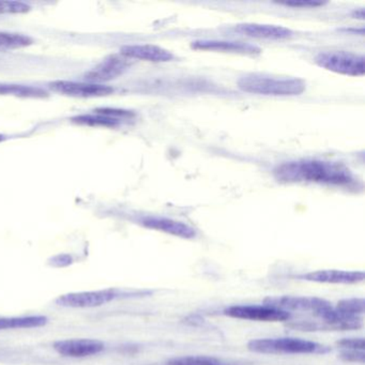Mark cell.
I'll list each match as a JSON object with an SVG mask.
<instances>
[{"mask_svg":"<svg viewBox=\"0 0 365 365\" xmlns=\"http://www.w3.org/2000/svg\"><path fill=\"white\" fill-rule=\"evenodd\" d=\"M336 345L343 350H359L364 351V339L362 337H354V339H344L337 341Z\"/></svg>","mask_w":365,"mask_h":365,"instance_id":"cell-23","label":"cell"},{"mask_svg":"<svg viewBox=\"0 0 365 365\" xmlns=\"http://www.w3.org/2000/svg\"><path fill=\"white\" fill-rule=\"evenodd\" d=\"M237 85L243 93L273 97H294L302 95L307 89V84L301 78L264 74L241 76Z\"/></svg>","mask_w":365,"mask_h":365,"instance_id":"cell-2","label":"cell"},{"mask_svg":"<svg viewBox=\"0 0 365 365\" xmlns=\"http://www.w3.org/2000/svg\"><path fill=\"white\" fill-rule=\"evenodd\" d=\"M34 43L33 39L22 34L0 31V50H18Z\"/></svg>","mask_w":365,"mask_h":365,"instance_id":"cell-18","label":"cell"},{"mask_svg":"<svg viewBox=\"0 0 365 365\" xmlns=\"http://www.w3.org/2000/svg\"><path fill=\"white\" fill-rule=\"evenodd\" d=\"M192 48L211 52L235 53V54H259L260 48L253 44L243 42L219 41V40H200L192 43Z\"/></svg>","mask_w":365,"mask_h":365,"instance_id":"cell-15","label":"cell"},{"mask_svg":"<svg viewBox=\"0 0 365 365\" xmlns=\"http://www.w3.org/2000/svg\"><path fill=\"white\" fill-rule=\"evenodd\" d=\"M54 349L61 356L84 358L100 354L104 349V344L91 339H63L54 344Z\"/></svg>","mask_w":365,"mask_h":365,"instance_id":"cell-10","label":"cell"},{"mask_svg":"<svg viewBox=\"0 0 365 365\" xmlns=\"http://www.w3.org/2000/svg\"><path fill=\"white\" fill-rule=\"evenodd\" d=\"M116 298V294L113 290H99V292H72L63 294L56 300V304L63 307H101Z\"/></svg>","mask_w":365,"mask_h":365,"instance_id":"cell-8","label":"cell"},{"mask_svg":"<svg viewBox=\"0 0 365 365\" xmlns=\"http://www.w3.org/2000/svg\"><path fill=\"white\" fill-rule=\"evenodd\" d=\"M315 63L322 69L347 76H363L365 59L362 55L345 51H327L316 56Z\"/></svg>","mask_w":365,"mask_h":365,"instance_id":"cell-4","label":"cell"},{"mask_svg":"<svg viewBox=\"0 0 365 365\" xmlns=\"http://www.w3.org/2000/svg\"><path fill=\"white\" fill-rule=\"evenodd\" d=\"M72 121L81 125L104 128H116L123 123L116 119L110 118V117L103 116L97 113L95 115H80V116L73 117Z\"/></svg>","mask_w":365,"mask_h":365,"instance_id":"cell-19","label":"cell"},{"mask_svg":"<svg viewBox=\"0 0 365 365\" xmlns=\"http://www.w3.org/2000/svg\"><path fill=\"white\" fill-rule=\"evenodd\" d=\"M31 11V6L21 1H0V14H24Z\"/></svg>","mask_w":365,"mask_h":365,"instance_id":"cell-22","label":"cell"},{"mask_svg":"<svg viewBox=\"0 0 365 365\" xmlns=\"http://www.w3.org/2000/svg\"><path fill=\"white\" fill-rule=\"evenodd\" d=\"M0 96L29 98V99H44L48 93L39 87L26 86V85L0 84Z\"/></svg>","mask_w":365,"mask_h":365,"instance_id":"cell-17","label":"cell"},{"mask_svg":"<svg viewBox=\"0 0 365 365\" xmlns=\"http://www.w3.org/2000/svg\"><path fill=\"white\" fill-rule=\"evenodd\" d=\"M142 224L149 230L165 232L172 236L182 239H193L196 230L185 222L177 221L165 217H147L142 220Z\"/></svg>","mask_w":365,"mask_h":365,"instance_id":"cell-12","label":"cell"},{"mask_svg":"<svg viewBox=\"0 0 365 365\" xmlns=\"http://www.w3.org/2000/svg\"><path fill=\"white\" fill-rule=\"evenodd\" d=\"M51 88L55 93L73 98L106 97L114 93V89L103 84L95 83L69 82V81H56L51 84Z\"/></svg>","mask_w":365,"mask_h":365,"instance_id":"cell-7","label":"cell"},{"mask_svg":"<svg viewBox=\"0 0 365 365\" xmlns=\"http://www.w3.org/2000/svg\"><path fill=\"white\" fill-rule=\"evenodd\" d=\"M298 279L304 281L315 282V283L326 284H358L364 281L363 271H346L328 269V270H317L313 272L298 275Z\"/></svg>","mask_w":365,"mask_h":365,"instance_id":"cell-11","label":"cell"},{"mask_svg":"<svg viewBox=\"0 0 365 365\" xmlns=\"http://www.w3.org/2000/svg\"><path fill=\"white\" fill-rule=\"evenodd\" d=\"M166 365H223L221 361L212 356H189L174 358L168 361Z\"/></svg>","mask_w":365,"mask_h":365,"instance_id":"cell-21","label":"cell"},{"mask_svg":"<svg viewBox=\"0 0 365 365\" xmlns=\"http://www.w3.org/2000/svg\"><path fill=\"white\" fill-rule=\"evenodd\" d=\"M48 319L46 316H24V317L0 318V331L11 329L39 328L46 326Z\"/></svg>","mask_w":365,"mask_h":365,"instance_id":"cell-16","label":"cell"},{"mask_svg":"<svg viewBox=\"0 0 365 365\" xmlns=\"http://www.w3.org/2000/svg\"><path fill=\"white\" fill-rule=\"evenodd\" d=\"M226 316L253 322H286L292 314L269 305H232L224 311Z\"/></svg>","mask_w":365,"mask_h":365,"instance_id":"cell-5","label":"cell"},{"mask_svg":"<svg viewBox=\"0 0 365 365\" xmlns=\"http://www.w3.org/2000/svg\"><path fill=\"white\" fill-rule=\"evenodd\" d=\"M266 305L288 312H307L317 317L322 312L332 307L330 302L315 297H279L267 299Z\"/></svg>","mask_w":365,"mask_h":365,"instance_id":"cell-6","label":"cell"},{"mask_svg":"<svg viewBox=\"0 0 365 365\" xmlns=\"http://www.w3.org/2000/svg\"><path fill=\"white\" fill-rule=\"evenodd\" d=\"M364 351L359 350H343L341 354V358L346 362L364 363Z\"/></svg>","mask_w":365,"mask_h":365,"instance_id":"cell-24","label":"cell"},{"mask_svg":"<svg viewBox=\"0 0 365 365\" xmlns=\"http://www.w3.org/2000/svg\"><path fill=\"white\" fill-rule=\"evenodd\" d=\"M129 67V59L123 55H110L86 74V80L88 83L101 84L123 76Z\"/></svg>","mask_w":365,"mask_h":365,"instance_id":"cell-9","label":"cell"},{"mask_svg":"<svg viewBox=\"0 0 365 365\" xmlns=\"http://www.w3.org/2000/svg\"><path fill=\"white\" fill-rule=\"evenodd\" d=\"M354 18L361 19V20H362V19L364 18V10L360 9L359 11H356H356L354 12Z\"/></svg>","mask_w":365,"mask_h":365,"instance_id":"cell-26","label":"cell"},{"mask_svg":"<svg viewBox=\"0 0 365 365\" xmlns=\"http://www.w3.org/2000/svg\"><path fill=\"white\" fill-rule=\"evenodd\" d=\"M364 304V299L362 298L344 299L337 303L335 309L348 317H362Z\"/></svg>","mask_w":365,"mask_h":365,"instance_id":"cell-20","label":"cell"},{"mask_svg":"<svg viewBox=\"0 0 365 365\" xmlns=\"http://www.w3.org/2000/svg\"><path fill=\"white\" fill-rule=\"evenodd\" d=\"M4 140H5V138H4V136L0 135V142H3Z\"/></svg>","mask_w":365,"mask_h":365,"instance_id":"cell-27","label":"cell"},{"mask_svg":"<svg viewBox=\"0 0 365 365\" xmlns=\"http://www.w3.org/2000/svg\"><path fill=\"white\" fill-rule=\"evenodd\" d=\"M274 177L283 183L314 182L346 187L354 183L351 170L344 164L322 160L285 162L274 168Z\"/></svg>","mask_w":365,"mask_h":365,"instance_id":"cell-1","label":"cell"},{"mask_svg":"<svg viewBox=\"0 0 365 365\" xmlns=\"http://www.w3.org/2000/svg\"><path fill=\"white\" fill-rule=\"evenodd\" d=\"M251 351L264 354H326L330 348L316 341L294 337H269L257 339L247 343Z\"/></svg>","mask_w":365,"mask_h":365,"instance_id":"cell-3","label":"cell"},{"mask_svg":"<svg viewBox=\"0 0 365 365\" xmlns=\"http://www.w3.org/2000/svg\"><path fill=\"white\" fill-rule=\"evenodd\" d=\"M120 55L128 59H138L150 63H168L175 58L172 52L153 44L125 46L121 48Z\"/></svg>","mask_w":365,"mask_h":365,"instance_id":"cell-13","label":"cell"},{"mask_svg":"<svg viewBox=\"0 0 365 365\" xmlns=\"http://www.w3.org/2000/svg\"><path fill=\"white\" fill-rule=\"evenodd\" d=\"M324 3H316V1H302V3H286L284 6L292 8H317L324 6Z\"/></svg>","mask_w":365,"mask_h":365,"instance_id":"cell-25","label":"cell"},{"mask_svg":"<svg viewBox=\"0 0 365 365\" xmlns=\"http://www.w3.org/2000/svg\"><path fill=\"white\" fill-rule=\"evenodd\" d=\"M236 31L254 39L279 40L290 39L294 36L292 29L279 25L241 24L236 27Z\"/></svg>","mask_w":365,"mask_h":365,"instance_id":"cell-14","label":"cell"}]
</instances>
